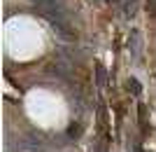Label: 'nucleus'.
Wrapping results in <instances>:
<instances>
[{
	"instance_id": "f257e3e1",
	"label": "nucleus",
	"mask_w": 156,
	"mask_h": 152,
	"mask_svg": "<svg viewBox=\"0 0 156 152\" xmlns=\"http://www.w3.org/2000/svg\"><path fill=\"white\" fill-rule=\"evenodd\" d=\"M147 12L151 17H156V0H147Z\"/></svg>"
},
{
	"instance_id": "f03ea898",
	"label": "nucleus",
	"mask_w": 156,
	"mask_h": 152,
	"mask_svg": "<svg viewBox=\"0 0 156 152\" xmlns=\"http://www.w3.org/2000/svg\"><path fill=\"white\" fill-rule=\"evenodd\" d=\"M110 2H112V0H110Z\"/></svg>"
}]
</instances>
